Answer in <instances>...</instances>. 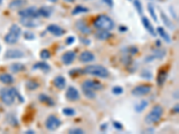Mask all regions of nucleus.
Listing matches in <instances>:
<instances>
[{"mask_svg": "<svg viewBox=\"0 0 179 134\" xmlns=\"http://www.w3.org/2000/svg\"><path fill=\"white\" fill-rule=\"evenodd\" d=\"M140 75L142 79L145 80H151L152 79V77H153L152 72L150 71L149 69H143L142 71H141Z\"/></svg>", "mask_w": 179, "mask_h": 134, "instance_id": "obj_33", "label": "nucleus"}, {"mask_svg": "<svg viewBox=\"0 0 179 134\" xmlns=\"http://www.w3.org/2000/svg\"><path fill=\"white\" fill-rule=\"evenodd\" d=\"M83 89V92L87 98H90V99H93L96 97V93L94 90L92 89Z\"/></svg>", "mask_w": 179, "mask_h": 134, "instance_id": "obj_35", "label": "nucleus"}, {"mask_svg": "<svg viewBox=\"0 0 179 134\" xmlns=\"http://www.w3.org/2000/svg\"><path fill=\"white\" fill-rule=\"evenodd\" d=\"M25 87L27 89L29 90H35L39 87V83H38L36 80H29L26 81L25 83Z\"/></svg>", "mask_w": 179, "mask_h": 134, "instance_id": "obj_30", "label": "nucleus"}, {"mask_svg": "<svg viewBox=\"0 0 179 134\" xmlns=\"http://www.w3.org/2000/svg\"><path fill=\"white\" fill-rule=\"evenodd\" d=\"M74 41H75V38H74V36H69V37L65 40V43H66V45L70 46V45L74 43Z\"/></svg>", "mask_w": 179, "mask_h": 134, "instance_id": "obj_45", "label": "nucleus"}, {"mask_svg": "<svg viewBox=\"0 0 179 134\" xmlns=\"http://www.w3.org/2000/svg\"><path fill=\"white\" fill-rule=\"evenodd\" d=\"M64 1H65V2H67V3H73V2H74L75 0H64Z\"/></svg>", "mask_w": 179, "mask_h": 134, "instance_id": "obj_53", "label": "nucleus"}, {"mask_svg": "<svg viewBox=\"0 0 179 134\" xmlns=\"http://www.w3.org/2000/svg\"><path fill=\"white\" fill-rule=\"evenodd\" d=\"M62 112L65 116H69V117L76 115V111L71 107H65V108H63Z\"/></svg>", "mask_w": 179, "mask_h": 134, "instance_id": "obj_36", "label": "nucleus"}, {"mask_svg": "<svg viewBox=\"0 0 179 134\" xmlns=\"http://www.w3.org/2000/svg\"><path fill=\"white\" fill-rule=\"evenodd\" d=\"M79 60H80V62H82V63L93 62L94 60H95V55H94L92 52H90V51H88V50H85V51H83V52L81 53V55L79 56Z\"/></svg>", "mask_w": 179, "mask_h": 134, "instance_id": "obj_15", "label": "nucleus"}, {"mask_svg": "<svg viewBox=\"0 0 179 134\" xmlns=\"http://www.w3.org/2000/svg\"><path fill=\"white\" fill-rule=\"evenodd\" d=\"M2 2H3V0H0V5L2 4Z\"/></svg>", "mask_w": 179, "mask_h": 134, "instance_id": "obj_56", "label": "nucleus"}, {"mask_svg": "<svg viewBox=\"0 0 179 134\" xmlns=\"http://www.w3.org/2000/svg\"><path fill=\"white\" fill-rule=\"evenodd\" d=\"M39 56H40L41 59H43V60H47V59H49V58H50L51 54H50V52H49L47 49H42V50L40 51Z\"/></svg>", "mask_w": 179, "mask_h": 134, "instance_id": "obj_38", "label": "nucleus"}, {"mask_svg": "<svg viewBox=\"0 0 179 134\" xmlns=\"http://www.w3.org/2000/svg\"><path fill=\"white\" fill-rule=\"evenodd\" d=\"M157 33H159V35L161 37V39L165 40L167 43H170L171 42V39H170V36L168 35V33L165 31L163 27H158L157 28Z\"/></svg>", "mask_w": 179, "mask_h": 134, "instance_id": "obj_24", "label": "nucleus"}, {"mask_svg": "<svg viewBox=\"0 0 179 134\" xmlns=\"http://www.w3.org/2000/svg\"><path fill=\"white\" fill-rule=\"evenodd\" d=\"M68 132L70 134H83L84 131L80 128H72L68 131Z\"/></svg>", "mask_w": 179, "mask_h": 134, "instance_id": "obj_43", "label": "nucleus"}, {"mask_svg": "<svg viewBox=\"0 0 179 134\" xmlns=\"http://www.w3.org/2000/svg\"><path fill=\"white\" fill-rule=\"evenodd\" d=\"M75 58V53L74 51H67L62 55V62L65 65H70Z\"/></svg>", "mask_w": 179, "mask_h": 134, "instance_id": "obj_18", "label": "nucleus"}, {"mask_svg": "<svg viewBox=\"0 0 179 134\" xmlns=\"http://www.w3.org/2000/svg\"><path fill=\"white\" fill-rule=\"evenodd\" d=\"M47 31L56 37H61L65 34L64 29H62L60 26H58L56 24H49L47 27Z\"/></svg>", "mask_w": 179, "mask_h": 134, "instance_id": "obj_13", "label": "nucleus"}, {"mask_svg": "<svg viewBox=\"0 0 179 134\" xmlns=\"http://www.w3.org/2000/svg\"><path fill=\"white\" fill-rule=\"evenodd\" d=\"M22 34V29L17 24H13L10 29L9 32L5 37V41L9 45H15L19 40V38Z\"/></svg>", "mask_w": 179, "mask_h": 134, "instance_id": "obj_4", "label": "nucleus"}, {"mask_svg": "<svg viewBox=\"0 0 179 134\" xmlns=\"http://www.w3.org/2000/svg\"><path fill=\"white\" fill-rule=\"evenodd\" d=\"M25 69H26L25 65L21 63H14L10 65V70L15 73L24 71Z\"/></svg>", "mask_w": 179, "mask_h": 134, "instance_id": "obj_27", "label": "nucleus"}, {"mask_svg": "<svg viewBox=\"0 0 179 134\" xmlns=\"http://www.w3.org/2000/svg\"><path fill=\"white\" fill-rule=\"evenodd\" d=\"M81 41H82V43H83V44H85V45H90V44H91V40H87V39L81 38Z\"/></svg>", "mask_w": 179, "mask_h": 134, "instance_id": "obj_49", "label": "nucleus"}, {"mask_svg": "<svg viewBox=\"0 0 179 134\" xmlns=\"http://www.w3.org/2000/svg\"><path fill=\"white\" fill-rule=\"evenodd\" d=\"M49 2H51V3H56V2H57V0H48Z\"/></svg>", "mask_w": 179, "mask_h": 134, "instance_id": "obj_55", "label": "nucleus"}, {"mask_svg": "<svg viewBox=\"0 0 179 134\" xmlns=\"http://www.w3.org/2000/svg\"><path fill=\"white\" fill-rule=\"evenodd\" d=\"M167 79H168V72L167 71H164V70H161V71H159L158 76H157V80H156L158 86H159V87L163 86Z\"/></svg>", "mask_w": 179, "mask_h": 134, "instance_id": "obj_20", "label": "nucleus"}, {"mask_svg": "<svg viewBox=\"0 0 179 134\" xmlns=\"http://www.w3.org/2000/svg\"><path fill=\"white\" fill-rule=\"evenodd\" d=\"M0 49H1V47H0Z\"/></svg>", "mask_w": 179, "mask_h": 134, "instance_id": "obj_57", "label": "nucleus"}, {"mask_svg": "<svg viewBox=\"0 0 179 134\" xmlns=\"http://www.w3.org/2000/svg\"><path fill=\"white\" fill-rule=\"evenodd\" d=\"M157 46H158V47H160V41H159V40H157Z\"/></svg>", "mask_w": 179, "mask_h": 134, "instance_id": "obj_54", "label": "nucleus"}, {"mask_svg": "<svg viewBox=\"0 0 179 134\" xmlns=\"http://www.w3.org/2000/svg\"><path fill=\"white\" fill-rule=\"evenodd\" d=\"M24 55H25V54L22 50L12 48V49H8L6 52L5 58L6 59H20V58L24 57Z\"/></svg>", "mask_w": 179, "mask_h": 134, "instance_id": "obj_10", "label": "nucleus"}, {"mask_svg": "<svg viewBox=\"0 0 179 134\" xmlns=\"http://www.w3.org/2000/svg\"><path fill=\"white\" fill-rule=\"evenodd\" d=\"M127 52L130 54V55H134L138 53V48L136 47H130L127 49Z\"/></svg>", "mask_w": 179, "mask_h": 134, "instance_id": "obj_44", "label": "nucleus"}, {"mask_svg": "<svg viewBox=\"0 0 179 134\" xmlns=\"http://www.w3.org/2000/svg\"><path fill=\"white\" fill-rule=\"evenodd\" d=\"M152 55L154 56L155 59H163L164 56L166 55V51L164 49H157L153 52Z\"/></svg>", "mask_w": 179, "mask_h": 134, "instance_id": "obj_34", "label": "nucleus"}, {"mask_svg": "<svg viewBox=\"0 0 179 134\" xmlns=\"http://www.w3.org/2000/svg\"><path fill=\"white\" fill-rule=\"evenodd\" d=\"M160 16H161V20H162L163 24H165L168 28H169L170 30H174V24H173V23L170 21V19L168 18V16L162 10L160 11Z\"/></svg>", "mask_w": 179, "mask_h": 134, "instance_id": "obj_26", "label": "nucleus"}, {"mask_svg": "<svg viewBox=\"0 0 179 134\" xmlns=\"http://www.w3.org/2000/svg\"><path fill=\"white\" fill-rule=\"evenodd\" d=\"M75 27L79 32L83 34L89 35L92 33V29L89 27V25L87 24L84 20H79L75 23Z\"/></svg>", "mask_w": 179, "mask_h": 134, "instance_id": "obj_12", "label": "nucleus"}, {"mask_svg": "<svg viewBox=\"0 0 179 134\" xmlns=\"http://www.w3.org/2000/svg\"><path fill=\"white\" fill-rule=\"evenodd\" d=\"M141 23H142V25L144 26L145 30H146L151 36H153V37L157 36V32H156V31L154 30V27L152 26V24L150 22V20H149L147 17H142V18H141Z\"/></svg>", "mask_w": 179, "mask_h": 134, "instance_id": "obj_16", "label": "nucleus"}, {"mask_svg": "<svg viewBox=\"0 0 179 134\" xmlns=\"http://www.w3.org/2000/svg\"><path fill=\"white\" fill-rule=\"evenodd\" d=\"M25 133L26 134H34L35 133V132H34L33 130H29V131H26V132H25Z\"/></svg>", "mask_w": 179, "mask_h": 134, "instance_id": "obj_52", "label": "nucleus"}, {"mask_svg": "<svg viewBox=\"0 0 179 134\" xmlns=\"http://www.w3.org/2000/svg\"><path fill=\"white\" fill-rule=\"evenodd\" d=\"M103 88L101 82L96 81L93 80H85L83 84H82V89H92V90H100Z\"/></svg>", "mask_w": 179, "mask_h": 134, "instance_id": "obj_9", "label": "nucleus"}, {"mask_svg": "<svg viewBox=\"0 0 179 134\" xmlns=\"http://www.w3.org/2000/svg\"><path fill=\"white\" fill-rule=\"evenodd\" d=\"M38 13L39 16L44 18H48L53 13V8L50 6H41L39 9H38Z\"/></svg>", "mask_w": 179, "mask_h": 134, "instance_id": "obj_21", "label": "nucleus"}, {"mask_svg": "<svg viewBox=\"0 0 179 134\" xmlns=\"http://www.w3.org/2000/svg\"><path fill=\"white\" fill-rule=\"evenodd\" d=\"M24 39L26 40H34L36 39V36L34 35V33L31 32H25L24 33Z\"/></svg>", "mask_w": 179, "mask_h": 134, "instance_id": "obj_40", "label": "nucleus"}, {"mask_svg": "<svg viewBox=\"0 0 179 134\" xmlns=\"http://www.w3.org/2000/svg\"><path fill=\"white\" fill-rule=\"evenodd\" d=\"M150 91H151V87L150 85H138L132 89L131 93L134 97H142L149 94Z\"/></svg>", "mask_w": 179, "mask_h": 134, "instance_id": "obj_8", "label": "nucleus"}, {"mask_svg": "<svg viewBox=\"0 0 179 134\" xmlns=\"http://www.w3.org/2000/svg\"><path fill=\"white\" fill-rule=\"evenodd\" d=\"M17 97L21 102H24V97L17 91L16 88H4L0 90V97L3 103L7 106H11L15 103L16 97Z\"/></svg>", "mask_w": 179, "mask_h": 134, "instance_id": "obj_1", "label": "nucleus"}, {"mask_svg": "<svg viewBox=\"0 0 179 134\" xmlns=\"http://www.w3.org/2000/svg\"><path fill=\"white\" fill-rule=\"evenodd\" d=\"M113 126L115 129H117V130H119V131H121L122 129H123V124L121 123H119V122H117V121H115V122H113Z\"/></svg>", "mask_w": 179, "mask_h": 134, "instance_id": "obj_46", "label": "nucleus"}, {"mask_svg": "<svg viewBox=\"0 0 179 134\" xmlns=\"http://www.w3.org/2000/svg\"><path fill=\"white\" fill-rule=\"evenodd\" d=\"M83 73L96 76V77L102 78V79L108 78L109 75V70L101 64H91V65L86 66L83 69Z\"/></svg>", "mask_w": 179, "mask_h": 134, "instance_id": "obj_2", "label": "nucleus"}, {"mask_svg": "<svg viewBox=\"0 0 179 134\" xmlns=\"http://www.w3.org/2000/svg\"><path fill=\"white\" fill-rule=\"evenodd\" d=\"M62 122L59 120V118H57L54 115H49L45 122V126L48 131L50 132H54L56 129H58L59 126L61 125Z\"/></svg>", "mask_w": 179, "mask_h": 134, "instance_id": "obj_6", "label": "nucleus"}, {"mask_svg": "<svg viewBox=\"0 0 179 134\" xmlns=\"http://www.w3.org/2000/svg\"><path fill=\"white\" fill-rule=\"evenodd\" d=\"M124 92V89L121 86H115L112 89V93L114 95H121Z\"/></svg>", "mask_w": 179, "mask_h": 134, "instance_id": "obj_41", "label": "nucleus"}, {"mask_svg": "<svg viewBox=\"0 0 179 134\" xmlns=\"http://www.w3.org/2000/svg\"><path fill=\"white\" fill-rule=\"evenodd\" d=\"M93 26L99 30L109 32L114 29L115 23L109 16L106 15H101L94 20Z\"/></svg>", "mask_w": 179, "mask_h": 134, "instance_id": "obj_3", "label": "nucleus"}, {"mask_svg": "<svg viewBox=\"0 0 179 134\" xmlns=\"http://www.w3.org/2000/svg\"><path fill=\"white\" fill-rule=\"evenodd\" d=\"M32 70H40V71H43L44 72H47V71H49V70H50V66L46 62H38V63L33 64Z\"/></svg>", "mask_w": 179, "mask_h": 134, "instance_id": "obj_22", "label": "nucleus"}, {"mask_svg": "<svg viewBox=\"0 0 179 134\" xmlns=\"http://www.w3.org/2000/svg\"><path fill=\"white\" fill-rule=\"evenodd\" d=\"M148 11L150 15L151 16V18L153 19V21L157 23L158 22V17H157V15L155 13V8H154V6L151 4V3H149L148 4Z\"/></svg>", "mask_w": 179, "mask_h": 134, "instance_id": "obj_32", "label": "nucleus"}, {"mask_svg": "<svg viewBox=\"0 0 179 134\" xmlns=\"http://www.w3.org/2000/svg\"><path fill=\"white\" fill-rule=\"evenodd\" d=\"M0 81L5 84H11L14 82V78L9 73H3V74H0Z\"/></svg>", "mask_w": 179, "mask_h": 134, "instance_id": "obj_28", "label": "nucleus"}, {"mask_svg": "<svg viewBox=\"0 0 179 134\" xmlns=\"http://www.w3.org/2000/svg\"><path fill=\"white\" fill-rule=\"evenodd\" d=\"M118 31L121 32V33H124L127 31V27H125L124 25H120L119 28H118Z\"/></svg>", "mask_w": 179, "mask_h": 134, "instance_id": "obj_48", "label": "nucleus"}, {"mask_svg": "<svg viewBox=\"0 0 179 134\" xmlns=\"http://www.w3.org/2000/svg\"><path fill=\"white\" fill-rule=\"evenodd\" d=\"M53 84L57 89L62 90L66 86V80L63 75H58L53 80Z\"/></svg>", "mask_w": 179, "mask_h": 134, "instance_id": "obj_17", "label": "nucleus"}, {"mask_svg": "<svg viewBox=\"0 0 179 134\" xmlns=\"http://www.w3.org/2000/svg\"><path fill=\"white\" fill-rule=\"evenodd\" d=\"M112 37V34L109 33L108 31H102L100 30L98 32H96L95 34V38L99 40H109V38Z\"/></svg>", "mask_w": 179, "mask_h": 134, "instance_id": "obj_23", "label": "nucleus"}, {"mask_svg": "<svg viewBox=\"0 0 179 134\" xmlns=\"http://www.w3.org/2000/svg\"><path fill=\"white\" fill-rule=\"evenodd\" d=\"M173 112H174V113H177V114L178 113V112H179L178 104H177V105H176V106H174V108H173Z\"/></svg>", "mask_w": 179, "mask_h": 134, "instance_id": "obj_50", "label": "nucleus"}, {"mask_svg": "<svg viewBox=\"0 0 179 134\" xmlns=\"http://www.w3.org/2000/svg\"><path fill=\"white\" fill-rule=\"evenodd\" d=\"M133 6H134V8L136 9V11L138 12L139 15L143 14V8H142V5H141L140 0H133Z\"/></svg>", "mask_w": 179, "mask_h": 134, "instance_id": "obj_37", "label": "nucleus"}, {"mask_svg": "<svg viewBox=\"0 0 179 134\" xmlns=\"http://www.w3.org/2000/svg\"><path fill=\"white\" fill-rule=\"evenodd\" d=\"M65 97L70 101H77L80 99V93H79L76 88L70 86V87H68L67 90H66Z\"/></svg>", "mask_w": 179, "mask_h": 134, "instance_id": "obj_11", "label": "nucleus"}, {"mask_svg": "<svg viewBox=\"0 0 179 134\" xmlns=\"http://www.w3.org/2000/svg\"><path fill=\"white\" fill-rule=\"evenodd\" d=\"M106 5H108L109 7H113L114 6V1L113 0H102Z\"/></svg>", "mask_w": 179, "mask_h": 134, "instance_id": "obj_47", "label": "nucleus"}, {"mask_svg": "<svg viewBox=\"0 0 179 134\" xmlns=\"http://www.w3.org/2000/svg\"><path fill=\"white\" fill-rule=\"evenodd\" d=\"M88 12H89V8L79 5V6L74 8V10L72 11V15H78L80 14H85V13H88Z\"/></svg>", "mask_w": 179, "mask_h": 134, "instance_id": "obj_29", "label": "nucleus"}, {"mask_svg": "<svg viewBox=\"0 0 179 134\" xmlns=\"http://www.w3.org/2000/svg\"><path fill=\"white\" fill-rule=\"evenodd\" d=\"M20 23L26 28H36L39 25V22L36 18H24L21 17Z\"/></svg>", "mask_w": 179, "mask_h": 134, "instance_id": "obj_14", "label": "nucleus"}, {"mask_svg": "<svg viewBox=\"0 0 179 134\" xmlns=\"http://www.w3.org/2000/svg\"><path fill=\"white\" fill-rule=\"evenodd\" d=\"M162 115H163V108H162V106L157 105L150 110V112L149 113L148 115L145 116L144 122L147 124L156 123H158L160 120Z\"/></svg>", "mask_w": 179, "mask_h": 134, "instance_id": "obj_5", "label": "nucleus"}, {"mask_svg": "<svg viewBox=\"0 0 179 134\" xmlns=\"http://www.w3.org/2000/svg\"><path fill=\"white\" fill-rule=\"evenodd\" d=\"M69 74L72 77H74V76H78V75H81V74H84V73H83V69H82V68H75V69H72L69 71Z\"/></svg>", "mask_w": 179, "mask_h": 134, "instance_id": "obj_39", "label": "nucleus"}, {"mask_svg": "<svg viewBox=\"0 0 179 134\" xmlns=\"http://www.w3.org/2000/svg\"><path fill=\"white\" fill-rule=\"evenodd\" d=\"M18 15H20V17H24V18H36V19H38L39 17L38 9L36 8V6H30V7L23 9V10L19 11Z\"/></svg>", "mask_w": 179, "mask_h": 134, "instance_id": "obj_7", "label": "nucleus"}, {"mask_svg": "<svg viewBox=\"0 0 179 134\" xmlns=\"http://www.w3.org/2000/svg\"><path fill=\"white\" fill-rule=\"evenodd\" d=\"M122 62L125 63V65H129L130 63H132V58H131V56L129 55L125 54V55H123V57H122Z\"/></svg>", "mask_w": 179, "mask_h": 134, "instance_id": "obj_42", "label": "nucleus"}, {"mask_svg": "<svg viewBox=\"0 0 179 134\" xmlns=\"http://www.w3.org/2000/svg\"><path fill=\"white\" fill-rule=\"evenodd\" d=\"M39 100L41 103H44V104H46V105L49 106H55L54 100L49 96H47L46 94L39 95Z\"/></svg>", "mask_w": 179, "mask_h": 134, "instance_id": "obj_25", "label": "nucleus"}, {"mask_svg": "<svg viewBox=\"0 0 179 134\" xmlns=\"http://www.w3.org/2000/svg\"><path fill=\"white\" fill-rule=\"evenodd\" d=\"M107 125H108V123H104V124H102L101 127V131H105V130L107 129Z\"/></svg>", "mask_w": 179, "mask_h": 134, "instance_id": "obj_51", "label": "nucleus"}, {"mask_svg": "<svg viewBox=\"0 0 179 134\" xmlns=\"http://www.w3.org/2000/svg\"><path fill=\"white\" fill-rule=\"evenodd\" d=\"M27 4V0H13L9 4V9L11 10H18Z\"/></svg>", "mask_w": 179, "mask_h": 134, "instance_id": "obj_19", "label": "nucleus"}, {"mask_svg": "<svg viewBox=\"0 0 179 134\" xmlns=\"http://www.w3.org/2000/svg\"><path fill=\"white\" fill-rule=\"evenodd\" d=\"M149 103L147 100H141L139 104H137L134 106V110L136 113H141L143 110H145V108L148 106Z\"/></svg>", "mask_w": 179, "mask_h": 134, "instance_id": "obj_31", "label": "nucleus"}]
</instances>
